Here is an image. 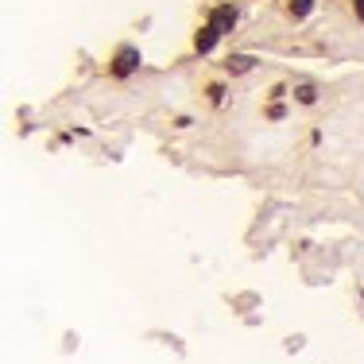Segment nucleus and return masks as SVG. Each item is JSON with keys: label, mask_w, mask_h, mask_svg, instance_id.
Segmentation results:
<instances>
[{"label": "nucleus", "mask_w": 364, "mask_h": 364, "mask_svg": "<svg viewBox=\"0 0 364 364\" xmlns=\"http://www.w3.org/2000/svg\"><path fill=\"white\" fill-rule=\"evenodd\" d=\"M136 66H140V50H136V47H120L117 58H112V74H117V77H128Z\"/></svg>", "instance_id": "obj_1"}, {"label": "nucleus", "mask_w": 364, "mask_h": 364, "mask_svg": "<svg viewBox=\"0 0 364 364\" xmlns=\"http://www.w3.org/2000/svg\"><path fill=\"white\" fill-rule=\"evenodd\" d=\"M210 23L218 31H232V23H237V12H232V8H218V12L210 16Z\"/></svg>", "instance_id": "obj_2"}, {"label": "nucleus", "mask_w": 364, "mask_h": 364, "mask_svg": "<svg viewBox=\"0 0 364 364\" xmlns=\"http://www.w3.org/2000/svg\"><path fill=\"white\" fill-rule=\"evenodd\" d=\"M218 36H221V31L213 28V23H205V28L198 31V50H202V55H210V50H213V43H218Z\"/></svg>", "instance_id": "obj_3"}, {"label": "nucleus", "mask_w": 364, "mask_h": 364, "mask_svg": "<svg viewBox=\"0 0 364 364\" xmlns=\"http://www.w3.org/2000/svg\"><path fill=\"white\" fill-rule=\"evenodd\" d=\"M225 70H229V74H245V70H252V58H248V55H232L229 63H225Z\"/></svg>", "instance_id": "obj_4"}, {"label": "nucleus", "mask_w": 364, "mask_h": 364, "mask_svg": "<svg viewBox=\"0 0 364 364\" xmlns=\"http://www.w3.org/2000/svg\"><path fill=\"white\" fill-rule=\"evenodd\" d=\"M310 8H314V0H291V16H294V20H302Z\"/></svg>", "instance_id": "obj_5"}, {"label": "nucleus", "mask_w": 364, "mask_h": 364, "mask_svg": "<svg viewBox=\"0 0 364 364\" xmlns=\"http://www.w3.org/2000/svg\"><path fill=\"white\" fill-rule=\"evenodd\" d=\"M314 97H318V93H314V85H299V101H302V105H310Z\"/></svg>", "instance_id": "obj_6"}, {"label": "nucleus", "mask_w": 364, "mask_h": 364, "mask_svg": "<svg viewBox=\"0 0 364 364\" xmlns=\"http://www.w3.org/2000/svg\"><path fill=\"white\" fill-rule=\"evenodd\" d=\"M353 4H357V16H360V20H364V0H353Z\"/></svg>", "instance_id": "obj_7"}]
</instances>
